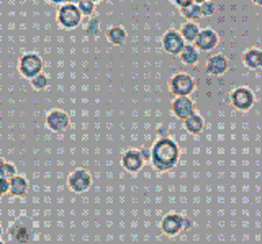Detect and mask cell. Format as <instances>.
Returning <instances> with one entry per match:
<instances>
[{
  "mask_svg": "<svg viewBox=\"0 0 262 244\" xmlns=\"http://www.w3.org/2000/svg\"><path fill=\"white\" fill-rule=\"evenodd\" d=\"M139 154H141V158H143V161L144 162H149V159H151V149H139Z\"/></svg>",
  "mask_w": 262,
  "mask_h": 244,
  "instance_id": "cell-29",
  "label": "cell"
},
{
  "mask_svg": "<svg viewBox=\"0 0 262 244\" xmlns=\"http://www.w3.org/2000/svg\"><path fill=\"white\" fill-rule=\"evenodd\" d=\"M146 162L143 161L141 154H139V149H128L123 152L121 156V167L129 174H136L144 167Z\"/></svg>",
  "mask_w": 262,
  "mask_h": 244,
  "instance_id": "cell-14",
  "label": "cell"
},
{
  "mask_svg": "<svg viewBox=\"0 0 262 244\" xmlns=\"http://www.w3.org/2000/svg\"><path fill=\"white\" fill-rule=\"evenodd\" d=\"M68 185L72 192L84 193L90 189V185H92V175H90L89 170L85 169H76L69 174Z\"/></svg>",
  "mask_w": 262,
  "mask_h": 244,
  "instance_id": "cell-9",
  "label": "cell"
},
{
  "mask_svg": "<svg viewBox=\"0 0 262 244\" xmlns=\"http://www.w3.org/2000/svg\"><path fill=\"white\" fill-rule=\"evenodd\" d=\"M228 71H229V59L225 54H213L207 59V64H205V72L213 77L225 76Z\"/></svg>",
  "mask_w": 262,
  "mask_h": 244,
  "instance_id": "cell-12",
  "label": "cell"
},
{
  "mask_svg": "<svg viewBox=\"0 0 262 244\" xmlns=\"http://www.w3.org/2000/svg\"><path fill=\"white\" fill-rule=\"evenodd\" d=\"M170 110H172V115L176 118L184 121L187 117H190L195 112V102L190 97H176L170 103Z\"/></svg>",
  "mask_w": 262,
  "mask_h": 244,
  "instance_id": "cell-13",
  "label": "cell"
},
{
  "mask_svg": "<svg viewBox=\"0 0 262 244\" xmlns=\"http://www.w3.org/2000/svg\"><path fill=\"white\" fill-rule=\"evenodd\" d=\"M80 0H68V4H72V5H77Z\"/></svg>",
  "mask_w": 262,
  "mask_h": 244,
  "instance_id": "cell-33",
  "label": "cell"
},
{
  "mask_svg": "<svg viewBox=\"0 0 262 244\" xmlns=\"http://www.w3.org/2000/svg\"><path fill=\"white\" fill-rule=\"evenodd\" d=\"M82 13L79 12L77 5H72V4H64L59 5L57 9V15H56V20H57V25L64 30H76L80 23H82Z\"/></svg>",
  "mask_w": 262,
  "mask_h": 244,
  "instance_id": "cell-4",
  "label": "cell"
},
{
  "mask_svg": "<svg viewBox=\"0 0 262 244\" xmlns=\"http://www.w3.org/2000/svg\"><path fill=\"white\" fill-rule=\"evenodd\" d=\"M30 84L33 87V91H36V92L46 91V88L49 87V77L45 74V72H39V74H36L35 77L30 79Z\"/></svg>",
  "mask_w": 262,
  "mask_h": 244,
  "instance_id": "cell-23",
  "label": "cell"
},
{
  "mask_svg": "<svg viewBox=\"0 0 262 244\" xmlns=\"http://www.w3.org/2000/svg\"><path fill=\"white\" fill-rule=\"evenodd\" d=\"M84 33L87 38L90 39H95L102 35V23H100V18H97V17H90L89 21H87V25H85V30H84Z\"/></svg>",
  "mask_w": 262,
  "mask_h": 244,
  "instance_id": "cell-21",
  "label": "cell"
},
{
  "mask_svg": "<svg viewBox=\"0 0 262 244\" xmlns=\"http://www.w3.org/2000/svg\"><path fill=\"white\" fill-rule=\"evenodd\" d=\"M158 133H159L161 138H167V131H166V128H164V126H161V128L158 129Z\"/></svg>",
  "mask_w": 262,
  "mask_h": 244,
  "instance_id": "cell-30",
  "label": "cell"
},
{
  "mask_svg": "<svg viewBox=\"0 0 262 244\" xmlns=\"http://www.w3.org/2000/svg\"><path fill=\"white\" fill-rule=\"evenodd\" d=\"M0 244H5V242H2V241H0Z\"/></svg>",
  "mask_w": 262,
  "mask_h": 244,
  "instance_id": "cell-37",
  "label": "cell"
},
{
  "mask_svg": "<svg viewBox=\"0 0 262 244\" xmlns=\"http://www.w3.org/2000/svg\"><path fill=\"white\" fill-rule=\"evenodd\" d=\"M196 91V80L187 72H177L169 79V92L174 97H190Z\"/></svg>",
  "mask_w": 262,
  "mask_h": 244,
  "instance_id": "cell-3",
  "label": "cell"
},
{
  "mask_svg": "<svg viewBox=\"0 0 262 244\" xmlns=\"http://www.w3.org/2000/svg\"><path fill=\"white\" fill-rule=\"evenodd\" d=\"M203 2H208V0H193V4H203Z\"/></svg>",
  "mask_w": 262,
  "mask_h": 244,
  "instance_id": "cell-34",
  "label": "cell"
},
{
  "mask_svg": "<svg viewBox=\"0 0 262 244\" xmlns=\"http://www.w3.org/2000/svg\"><path fill=\"white\" fill-rule=\"evenodd\" d=\"M45 123H46V128L49 129V131L62 133V131H66V129L69 128L71 118H69V115L64 110H51L46 115Z\"/></svg>",
  "mask_w": 262,
  "mask_h": 244,
  "instance_id": "cell-10",
  "label": "cell"
},
{
  "mask_svg": "<svg viewBox=\"0 0 262 244\" xmlns=\"http://www.w3.org/2000/svg\"><path fill=\"white\" fill-rule=\"evenodd\" d=\"M8 193V181L7 179H0V197Z\"/></svg>",
  "mask_w": 262,
  "mask_h": 244,
  "instance_id": "cell-27",
  "label": "cell"
},
{
  "mask_svg": "<svg viewBox=\"0 0 262 244\" xmlns=\"http://www.w3.org/2000/svg\"><path fill=\"white\" fill-rule=\"evenodd\" d=\"M95 5L97 4H94L92 0H80L77 4V9L82 13V17H92L95 13Z\"/></svg>",
  "mask_w": 262,
  "mask_h": 244,
  "instance_id": "cell-25",
  "label": "cell"
},
{
  "mask_svg": "<svg viewBox=\"0 0 262 244\" xmlns=\"http://www.w3.org/2000/svg\"><path fill=\"white\" fill-rule=\"evenodd\" d=\"M92 2H94V4H100V2H102V0H92Z\"/></svg>",
  "mask_w": 262,
  "mask_h": 244,
  "instance_id": "cell-36",
  "label": "cell"
},
{
  "mask_svg": "<svg viewBox=\"0 0 262 244\" xmlns=\"http://www.w3.org/2000/svg\"><path fill=\"white\" fill-rule=\"evenodd\" d=\"M8 239L13 244H31L35 241V226L28 218H18L8 226Z\"/></svg>",
  "mask_w": 262,
  "mask_h": 244,
  "instance_id": "cell-2",
  "label": "cell"
},
{
  "mask_svg": "<svg viewBox=\"0 0 262 244\" xmlns=\"http://www.w3.org/2000/svg\"><path fill=\"white\" fill-rule=\"evenodd\" d=\"M229 103L237 112H249L256 105V95L249 87H236L229 94Z\"/></svg>",
  "mask_w": 262,
  "mask_h": 244,
  "instance_id": "cell-5",
  "label": "cell"
},
{
  "mask_svg": "<svg viewBox=\"0 0 262 244\" xmlns=\"http://www.w3.org/2000/svg\"><path fill=\"white\" fill-rule=\"evenodd\" d=\"M184 126H185V129H187L188 133L196 136V135H200L205 129V120H203V117L200 115V113L193 112L190 117H187L184 120Z\"/></svg>",
  "mask_w": 262,
  "mask_h": 244,
  "instance_id": "cell-17",
  "label": "cell"
},
{
  "mask_svg": "<svg viewBox=\"0 0 262 244\" xmlns=\"http://www.w3.org/2000/svg\"><path fill=\"white\" fill-rule=\"evenodd\" d=\"M43 68H45V62L41 59V56L36 53H27L18 59L20 76L28 80L31 77H35L36 74H39V72H43Z\"/></svg>",
  "mask_w": 262,
  "mask_h": 244,
  "instance_id": "cell-6",
  "label": "cell"
},
{
  "mask_svg": "<svg viewBox=\"0 0 262 244\" xmlns=\"http://www.w3.org/2000/svg\"><path fill=\"white\" fill-rule=\"evenodd\" d=\"M49 2L54 5H64V4H68V0H49Z\"/></svg>",
  "mask_w": 262,
  "mask_h": 244,
  "instance_id": "cell-31",
  "label": "cell"
},
{
  "mask_svg": "<svg viewBox=\"0 0 262 244\" xmlns=\"http://www.w3.org/2000/svg\"><path fill=\"white\" fill-rule=\"evenodd\" d=\"M16 175V167L12 164V162H7V161H0V179H10Z\"/></svg>",
  "mask_w": 262,
  "mask_h": 244,
  "instance_id": "cell-24",
  "label": "cell"
},
{
  "mask_svg": "<svg viewBox=\"0 0 262 244\" xmlns=\"http://www.w3.org/2000/svg\"><path fill=\"white\" fill-rule=\"evenodd\" d=\"M243 64L251 71L262 69V51L259 48H249L243 53Z\"/></svg>",
  "mask_w": 262,
  "mask_h": 244,
  "instance_id": "cell-15",
  "label": "cell"
},
{
  "mask_svg": "<svg viewBox=\"0 0 262 244\" xmlns=\"http://www.w3.org/2000/svg\"><path fill=\"white\" fill-rule=\"evenodd\" d=\"M180 149L179 144L170 138H159L151 148L149 162L158 172H169L179 164Z\"/></svg>",
  "mask_w": 262,
  "mask_h": 244,
  "instance_id": "cell-1",
  "label": "cell"
},
{
  "mask_svg": "<svg viewBox=\"0 0 262 244\" xmlns=\"http://www.w3.org/2000/svg\"><path fill=\"white\" fill-rule=\"evenodd\" d=\"M220 45V36L215 30L211 28H205L200 30V33L196 35L193 46L199 50L200 53H211L216 50V46Z\"/></svg>",
  "mask_w": 262,
  "mask_h": 244,
  "instance_id": "cell-8",
  "label": "cell"
},
{
  "mask_svg": "<svg viewBox=\"0 0 262 244\" xmlns=\"http://www.w3.org/2000/svg\"><path fill=\"white\" fill-rule=\"evenodd\" d=\"M252 4L257 5V7H262V0H252Z\"/></svg>",
  "mask_w": 262,
  "mask_h": 244,
  "instance_id": "cell-32",
  "label": "cell"
},
{
  "mask_svg": "<svg viewBox=\"0 0 262 244\" xmlns=\"http://www.w3.org/2000/svg\"><path fill=\"white\" fill-rule=\"evenodd\" d=\"M179 33H180V36H182V39L185 43L193 45L196 35L200 33V27H199V23H196V21H187L182 25V28H180Z\"/></svg>",
  "mask_w": 262,
  "mask_h": 244,
  "instance_id": "cell-20",
  "label": "cell"
},
{
  "mask_svg": "<svg viewBox=\"0 0 262 244\" xmlns=\"http://www.w3.org/2000/svg\"><path fill=\"white\" fill-rule=\"evenodd\" d=\"M172 4H174L177 9H184V7L193 4V0H172Z\"/></svg>",
  "mask_w": 262,
  "mask_h": 244,
  "instance_id": "cell-28",
  "label": "cell"
},
{
  "mask_svg": "<svg viewBox=\"0 0 262 244\" xmlns=\"http://www.w3.org/2000/svg\"><path fill=\"white\" fill-rule=\"evenodd\" d=\"M105 38H106V41L113 46H123L128 39V33L123 27H112L106 30Z\"/></svg>",
  "mask_w": 262,
  "mask_h": 244,
  "instance_id": "cell-18",
  "label": "cell"
},
{
  "mask_svg": "<svg viewBox=\"0 0 262 244\" xmlns=\"http://www.w3.org/2000/svg\"><path fill=\"white\" fill-rule=\"evenodd\" d=\"M177 58L182 61L185 66H195V64H199L200 61V51L196 50L193 45L185 43V46L182 48V51L179 53Z\"/></svg>",
  "mask_w": 262,
  "mask_h": 244,
  "instance_id": "cell-16",
  "label": "cell"
},
{
  "mask_svg": "<svg viewBox=\"0 0 262 244\" xmlns=\"http://www.w3.org/2000/svg\"><path fill=\"white\" fill-rule=\"evenodd\" d=\"M161 45H162L164 53H167L170 56H179V53L182 51V48L185 46V41L177 30H169L161 38Z\"/></svg>",
  "mask_w": 262,
  "mask_h": 244,
  "instance_id": "cell-11",
  "label": "cell"
},
{
  "mask_svg": "<svg viewBox=\"0 0 262 244\" xmlns=\"http://www.w3.org/2000/svg\"><path fill=\"white\" fill-rule=\"evenodd\" d=\"M180 15L187 20V21H199L202 18V13H200V5L199 4H190L184 7V9H179Z\"/></svg>",
  "mask_w": 262,
  "mask_h": 244,
  "instance_id": "cell-22",
  "label": "cell"
},
{
  "mask_svg": "<svg viewBox=\"0 0 262 244\" xmlns=\"http://www.w3.org/2000/svg\"><path fill=\"white\" fill-rule=\"evenodd\" d=\"M28 190V181L23 175H13L10 181H8V192H10L13 197H23Z\"/></svg>",
  "mask_w": 262,
  "mask_h": 244,
  "instance_id": "cell-19",
  "label": "cell"
},
{
  "mask_svg": "<svg viewBox=\"0 0 262 244\" xmlns=\"http://www.w3.org/2000/svg\"><path fill=\"white\" fill-rule=\"evenodd\" d=\"M188 228H192V219L184 218L182 215H177V213L166 215L161 221V230L167 236H176L179 233L188 230Z\"/></svg>",
  "mask_w": 262,
  "mask_h": 244,
  "instance_id": "cell-7",
  "label": "cell"
},
{
  "mask_svg": "<svg viewBox=\"0 0 262 244\" xmlns=\"http://www.w3.org/2000/svg\"><path fill=\"white\" fill-rule=\"evenodd\" d=\"M4 236V230H2V226H0V238Z\"/></svg>",
  "mask_w": 262,
  "mask_h": 244,
  "instance_id": "cell-35",
  "label": "cell"
},
{
  "mask_svg": "<svg viewBox=\"0 0 262 244\" xmlns=\"http://www.w3.org/2000/svg\"><path fill=\"white\" fill-rule=\"evenodd\" d=\"M200 13H202V18L213 17V15L216 13V4L213 2V0H208V2L200 4Z\"/></svg>",
  "mask_w": 262,
  "mask_h": 244,
  "instance_id": "cell-26",
  "label": "cell"
}]
</instances>
